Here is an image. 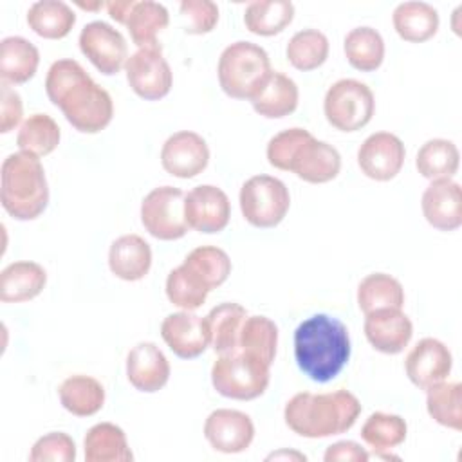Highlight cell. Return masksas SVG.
Segmentation results:
<instances>
[{
  "mask_svg": "<svg viewBox=\"0 0 462 462\" xmlns=\"http://www.w3.org/2000/svg\"><path fill=\"white\" fill-rule=\"evenodd\" d=\"M45 92L65 119L81 134L105 130L114 117L110 94L70 58L54 61L45 78Z\"/></svg>",
  "mask_w": 462,
  "mask_h": 462,
  "instance_id": "obj_1",
  "label": "cell"
},
{
  "mask_svg": "<svg viewBox=\"0 0 462 462\" xmlns=\"http://www.w3.org/2000/svg\"><path fill=\"white\" fill-rule=\"evenodd\" d=\"M348 328L337 318L314 314L294 330V359L314 383H328L339 375L350 359Z\"/></svg>",
  "mask_w": 462,
  "mask_h": 462,
  "instance_id": "obj_2",
  "label": "cell"
},
{
  "mask_svg": "<svg viewBox=\"0 0 462 462\" xmlns=\"http://www.w3.org/2000/svg\"><path fill=\"white\" fill-rule=\"evenodd\" d=\"M361 413L359 399L348 390L327 393L300 392L292 395L283 419L289 430L305 439H325L348 431Z\"/></svg>",
  "mask_w": 462,
  "mask_h": 462,
  "instance_id": "obj_3",
  "label": "cell"
},
{
  "mask_svg": "<svg viewBox=\"0 0 462 462\" xmlns=\"http://www.w3.org/2000/svg\"><path fill=\"white\" fill-rule=\"evenodd\" d=\"M2 208L16 220L38 218L49 204V184L38 155L9 153L0 168Z\"/></svg>",
  "mask_w": 462,
  "mask_h": 462,
  "instance_id": "obj_4",
  "label": "cell"
},
{
  "mask_svg": "<svg viewBox=\"0 0 462 462\" xmlns=\"http://www.w3.org/2000/svg\"><path fill=\"white\" fill-rule=\"evenodd\" d=\"M273 72L269 54L253 42H235L218 58V83L233 99H251Z\"/></svg>",
  "mask_w": 462,
  "mask_h": 462,
  "instance_id": "obj_5",
  "label": "cell"
},
{
  "mask_svg": "<svg viewBox=\"0 0 462 462\" xmlns=\"http://www.w3.org/2000/svg\"><path fill=\"white\" fill-rule=\"evenodd\" d=\"M271 366L242 352L218 356L211 366L213 388L235 401H253L269 386Z\"/></svg>",
  "mask_w": 462,
  "mask_h": 462,
  "instance_id": "obj_6",
  "label": "cell"
},
{
  "mask_svg": "<svg viewBox=\"0 0 462 462\" xmlns=\"http://www.w3.org/2000/svg\"><path fill=\"white\" fill-rule=\"evenodd\" d=\"M323 112L336 130L357 132L366 126L375 112L370 87L359 79L343 78L332 83L323 99Z\"/></svg>",
  "mask_w": 462,
  "mask_h": 462,
  "instance_id": "obj_7",
  "label": "cell"
},
{
  "mask_svg": "<svg viewBox=\"0 0 462 462\" xmlns=\"http://www.w3.org/2000/svg\"><path fill=\"white\" fill-rule=\"evenodd\" d=\"M240 209L254 227L278 226L291 206V195L283 180L273 175H253L240 188Z\"/></svg>",
  "mask_w": 462,
  "mask_h": 462,
  "instance_id": "obj_8",
  "label": "cell"
},
{
  "mask_svg": "<svg viewBox=\"0 0 462 462\" xmlns=\"http://www.w3.org/2000/svg\"><path fill=\"white\" fill-rule=\"evenodd\" d=\"M184 191L173 186L153 188L141 202V222L157 240H179L189 226L184 217Z\"/></svg>",
  "mask_w": 462,
  "mask_h": 462,
  "instance_id": "obj_9",
  "label": "cell"
},
{
  "mask_svg": "<svg viewBox=\"0 0 462 462\" xmlns=\"http://www.w3.org/2000/svg\"><path fill=\"white\" fill-rule=\"evenodd\" d=\"M125 72L130 88L146 101L166 97L173 85V74L161 45L137 49L128 56Z\"/></svg>",
  "mask_w": 462,
  "mask_h": 462,
  "instance_id": "obj_10",
  "label": "cell"
},
{
  "mask_svg": "<svg viewBox=\"0 0 462 462\" xmlns=\"http://www.w3.org/2000/svg\"><path fill=\"white\" fill-rule=\"evenodd\" d=\"M79 49L88 61L105 76L117 74L128 60L125 36L106 22H88L79 32Z\"/></svg>",
  "mask_w": 462,
  "mask_h": 462,
  "instance_id": "obj_11",
  "label": "cell"
},
{
  "mask_svg": "<svg viewBox=\"0 0 462 462\" xmlns=\"http://www.w3.org/2000/svg\"><path fill=\"white\" fill-rule=\"evenodd\" d=\"M184 217L189 229L218 233L229 224L231 202L218 186L200 184L184 195Z\"/></svg>",
  "mask_w": 462,
  "mask_h": 462,
  "instance_id": "obj_12",
  "label": "cell"
},
{
  "mask_svg": "<svg viewBox=\"0 0 462 462\" xmlns=\"http://www.w3.org/2000/svg\"><path fill=\"white\" fill-rule=\"evenodd\" d=\"M404 143L392 132H375L368 135L357 150L361 171L374 180L386 182L397 177L404 164Z\"/></svg>",
  "mask_w": 462,
  "mask_h": 462,
  "instance_id": "obj_13",
  "label": "cell"
},
{
  "mask_svg": "<svg viewBox=\"0 0 462 462\" xmlns=\"http://www.w3.org/2000/svg\"><path fill=\"white\" fill-rule=\"evenodd\" d=\"M209 162V148L202 135L191 130L171 134L161 148V164L166 173L179 179L197 177Z\"/></svg>",
  "mask_w": 462,
  "mask_h": 462,
  "instance_id": "obj_14",
  "label": "cell"
},
{
  "mask_svg": "<svg viewBox=\"0 0 462 462\" xmlns=\"http://www.w3.org/2000/svg\"><path fill=\"white\" fill-rule=\"evenodd\" d=\"M204 437L215 451L226 455L242 453L254 439V424L251 417L240 410L220 408L208 415Z\"/></svg>",
  "mask_w": 462,
  "mask_h": 462,
  "instance_id": "obj_15",
  "label": "cell"
},
{
  "mask_svg": "<svg viewBox=\"0 0 462 462\" xmlns=\"http://www.w3.org/2000/svg\"><path fill=\"white\" fill-rule=\"evenodd\" d=\"M408 379L420 390L442 383L448 379L453 368V356L449 348L435 339L422 337L406 356L404 361Z\"/></svg>",
  "mask_w": 462,
  "mask_h": 462,
  "instance_id": "obj_16",
  "label": "cell"
},
{
  "mask_svg": "<svg viewBox=\"0 0 462 462\" xmlns=\"http://www.w3.org/2000/svg\"><path fill=\"white\" fill-rule=\"evenodd\" d=\"M341 170V155L339 152L309 134L289 162V171L296 173L298 179L310 184H325L337 177Z\"/></svg>",
  "mask_w": 462,
  "mask_h": 462,
  "instance_id": "obj_17",
  "label": "cell"
},
{
  "mask_svg": "<svg viewBox=\"0 0 462 462\" xmlns=\"http://www.w3.org/2000/svg\"><path fill=\"white\" fill-rule=\"evenodd\" d=\"M161 336L170 350L180 359H195L209 345V330L206 318L191 310L168 314L161 323Z\"/></svg>",
  "mask_w": 462,
  "mask_h": 462,
  "instance_id": "obj_18",
  "label": "cell"
},
{
  "mask_svg": "<svg viewBox=\"0 0 462 462\" xmlns=\"http://www.w3.org/2000/svg\"><path fill=\"white\" fill-rule=\"evenodd\" d=\"M365 336L368 343L381 354H401L411 336L413 323L402 309H379L365 314Z\"/></svg>",
  "mask_w": 462,
  "mask_h": 462,
  "instance_id": "obj_19",
  "label": "cell"
},
{
  "mask_svg": "<svg viewBox=\"0 0 462 462\" xmlns=\"http://www.w3.org/2000/svg\"><path fill=\"white\" fill-rule=\"evenodd\" d=\"M426 222L439 231H455L462 224V191L453 179H435L420 200Z\"/></svg>",
  "mask_w": 462,
  "mask_h": 462,
  "instance_id": "obj_20",
  "label": "cell"
},
{
  "mask_svg": "<svg viewBox=\"0 0 462 462\" xmlns=\"http://www.w3.org/2000/svg\"><path fill=\"white\" fill-rule=\"evenodd\" d=\"M128 383L144 393L159 392L170 379V363L152 341H141L126 356Z\"/></svg>",
  "mask_w": 462,
  "mask_h": 462,
  "instance_id": "obj_21",
  "label": "cell"
},
{
  "mask_svg": "<svg viewBox=\"0 0 462 462\" xmlns=\"http://www.w3.org/2000/svg\"><path fill=\"white\" fill-rule=\"evenodd\" d=\"M108 267L125 282L143 280L152 267V247L139 235H123L110 244Z\"/></svg>",
  "mask_w": 462,
  "mask_h": 462,
  "instance_id": "obj_22",
  "label": "cell"
},
{
  "mask_svg": "<svg viewBox=\"0 0 462 462\" xmlns=\"http://www.w3.org/2000/svg\"><path fill=\"white\" fill-rule=\"evenodd\" d=\"M180 267L197 287L209 294L231 274V258L217 245H200L188 253Z\"/></svg>",
  "mask_w": 462,
  "mask_h": 462,
  "instance_id": "obj_23",
  "label": "cell"
},
{
  "mask_svg": "<svg viewBox=\"0 0 462 462\" xmlns=\"http://www.w3.org/2000/svg\"><path fill=\"white\" fill-rule=\"evenodd\" d=\"M249 101L256 114L267 119H280L298 108L300 90L294 79L273 70Z\"/></svg>",
  "mask_w": 462,
  "mask_h": 462,
  "instance_id": "obj_24",
  "label": "cell"
},
{
  "mask_svg": "<svg viewBox=\"0 0 462 462\" xmlns=\"http://www.w3.org/2000/svg\"><path fill=\"white\" fill-rule=\"evenodd\" d=\"M247 310L235 301H224L213 307L206 316L209 345L218 356L240 352V334Z\"/></svg>",
  "mask_w": 462,
  "mask_h": 462,
  "instance_id": "obj_25",
  "label": "cell"
},
{
  "mask_svg": "<svg viewBox=\"0 0 462 462\" xmlns=\"http://www.w3.org/2000/svg\"><path fill=\"white\" fill-rule=\"evenodd\" d=\"M47 283L45 269L29 260L13 262L0 273V300L4 303H20L36 298Z\"/></svg>",
  "mask_w": 462,
  "mask_h": 462,
  "instance_id": "obj_26",
  "label": "cell"
},
{
  "mask_svg": "<svg viewBox=\"0 0 462 462\" xmlns=\"http://www.w3.org/2000/svg\"><path fill=\"white\" fill-rule=\"evenodd\" d=\"M40 51L23 36L0 42V79L5 85L27 83L38 70Z\"/></svg>",
  "mask_w": 462,
  "mask_h": 462,
  "instance_id": "obj_27",
  "label": "cell"
},
{
  "mask_svg": "<svg viewBox=\"0 0 462 462\" xmlns=\"http://www.w3.org/2000/svg\"><path fill=\"white\" fill-rule=\"evenodd\" d=\"M87 462H132L126 433L114 422L94 424L83 440Z\"/></svg>",
  "mask_w": 462,
  "mask_h": 462,
  "instance_id": "obj_28",
  "label": "cell"
},
{
  "mask_svg": "<svg viewBox=\"0 0 462 462\" xmlns=\"http://www.w3.org/2000/svg\"><path fill=\"white\" fill-rule=\"evenodd\" d=\"M395 32L410 43H422L439 31V13L426 2H402L392 14Z\"/></svg>",
  "mask_w": 462,
  "mask_h": 462,
  "instance_id": "obj_29",
  "label": "cell"
},
{
  "mask_svg": "<svg viewBox=\"0 0 462 462\" xmlns=\"http://www.w3.org/2000/svg\"><path fill=\"white\" fill-rule=\"evenodd\" d=\"M61 406L76 417L96 415L105 404L103 384L90 375H70L58 388Z\"/></svg>",
  "mask_w": 462,
  "mask_h": 462,
  "instance_id": "obj_30",
  "label": "cell"
},
{
  "mask_svg": "<svg viewBox=\"0 0 462 462\" xmlns=\"http://www.w3.org/2000/svg\"><path fill=\"white\" fill-rule=\"evenodd\" d=\"M76 23V13L61 0H40L27 11V25L45 40L65 38Z\"/></svg>",
  "mask_w": 462,
  "mask_h": 462,
  "instance_id": "obj_31",
  "label": "cell"
},
{
  "mask_svg": "<svg viewBox=\"0 0 462 462\" xmlns=\"http://www.w3.org/2000/svg\"><path fill=\"white\" fill-rule=\"evenodd\" d=\"M406 435H408L406 420L401 415L384 413V411L372 413L361 428V439L374 449L375 457H383V458H397L388 451L402 444Z\"/></svg>",
  "mask_w": 462,
  "mask_h": 462,
  "instance_id": "obj_32",
  "label": "cell"
},
{
  "mask_svg": "<svg viewBox=\"0 0 462 462\" xmlns=\"http://www.w3.org/2000/svg\"><path fill=\"white\" fill-rule=\"evenodd\" d=\"M343 51L348 63L361 72L377 70L384 60V40L379 31L368 25L354 27L346 32Z\"/></svg>",
  "mask_w": 462,
  "mask_h": 462,
  "instance_id": "obj_33",
  "label": "cell"
},
{
  "mask_svg": "<svg viewBox=\"0 0 462 462\" xmlns=\"http://www.w3.org/2000/svg\"><path fill=\"white\" fill-rule=\"evenodd\" d=\"M357 305L365 314L379 309H402L404 289L392 274L372 273L357 285Z\"/></svg>",
  "mask_w": 462,
  "mask_h": 462,
  "instance_id": "obj_34",
  "label": "cell"
},
{
  "mask_svg": "<svg viewBox=\"0 0 462 462\" xmlns=\"http://www.w3.org/2000/svg\"><path fill=\"white\" fill-rule=\"evenodd\" d=\"M294 18V4L289 0H256L244 11L245 29L258 36L280 34Z\"/></svg>",
  "mask_w": 462,
  "mask_h": 462,
  "instance_id": "obj_35",
  "label": "cell"
},
{
  "mask_svg": "<svg viewBox=\"0 0 462 462\" xmlns=\"http://www.w3.org/2000/svg\"><path fill=\"white\" fill-rule=\"evenodd\" d=\"M278 327L267 316H247L240 334V352L271 366L276 357Z\"/></svg>",
  "mask_w": 462,
  "mask_h": 462,
  "instance_id": "obj_36",
  "label": "cell"
},
{
  "mask_svg": "<svg viewBox=\"0 0 462 462\" xmlns=\"http://www.w3.org/2000/svg\"><path fill=\"white\" fill-rule=\"evenodd\" d=\"M460 162L458 148L449 139H430L426 141L415 157L417 171L430 180L435 179H451Z\"/></svg>",
  "mask_w": 462,
  "mask_h": 462,
  "instance_id": "obj_37",
  "label": "cell"
},
{
  "mask_svg": "<svg viewBox=\"0 0 462 462\" xmlns=\"http://www.w3.org/2000/svg\"><path fill=\"white\" fill-rule=\"evenodd\" d=\"M170 23V14L168 9L152 0H143L135 2L128 20H126V29L130 32L132 42L143 49V47H155L157 43V34L166 29Z\"/></svg>",
  "mask_w": 462,
  "mask_h": 462,
  "instance_id": "obj_38",
  "label": "cell"
},
{
  "mask_svg": "<svg viewBox=\"0 0 462 462\" xmlns=\"http://www.w3.org/2000/svg\"><path fill=\"white\" fill-rule=\"evenodd\" d=\"M426 410L430 417L449 430H462V384L437 383L426 390Z\"/></svg>",
  "mask_w": 462,
  "mask_h": 462,
  "instance_id": "obj_39",
  "label": "cell"
},
{
  "mask_svg": "<svg viewBox=\"0 0 462 462\" xmlns=\"http://www.w3.org/2000/svg\"><path fill=\"white\" fill-rule=\"evenodd\" d=\"M60 137V126L49 114H32L20 125L16 144L20 152L43 157L58 148Z\"/></svg>",
  "mask_w": 462,
  "mask_h": 462,
  "instance_id": "obj_40",
  "label": "cell"
},
{
  "mask_svg": "<svg viewBox=\"0 0 462 462\" xmlns=\"http://www.w3.org/2000/svg\"><path fill=\"white\" fill-rule=\"evenodd\" d=\"M285 56L298 70H314L328 58V38L318 29H303L292 34L287 43Z\"/></svg>",
  "mask_w": 462,
  "mask_h": 462,
  "instance_id": "obj_41",
  "label": "cell"
},
{
  "mask_svg": "<svg viewBox=\"0 0 462 462\" xmlns=\"http://www.w3.org/2000/svg\"><path fill=\"white\" fill-rule=\"evenodd\" d=\"M31 462H74L76 444L70 435L63 431H51L40 437L29 453Z\"/></svg>",
  "mask_w": 462,
  "mask_h": 462,
  "instance_id": "obj_42",
  "label": "cell"
},
{
  "mask_svg": "<svg viewBox=\"0 0 462 462\" xmlns=\"http://www.w3.org/2000/svg\"><path fill=\"white\" fill-rule=\"evenodd\" d=\"M166 296L175 307L182 310H195L204 305L208 292L197 287L179 265L173 271H170L166 278Z\"/></svg>",
  "mask_w": 462,
  "mask_h": 462,
  "instance_id": "obj_43",
  "label": "cell"
},
{
  "mask_svg": "<svg viewBox=\"0 0 462 462\" xmlns=\"http://www.w3.org/2000/svg\"><path fill=\"white\" fill-rule=\"evenodd\" d=\"M310 132L300 126H292L287 130L278 132L276 135H273L267 143L265 148V155L271 166H274L276 170H283L289 171V162L292 159V153L296 152V148L300 146V143L309 135Z\"/></svg>",
  "mask_w": 462,
  "mask_h": 462,
  "instance_id": "obj_44",
  "label": "cell"
},
{
  "mask_svg": "<svg viewBox=\"0 0 462 462\" xmlns=\"http://www.w3.org/2000/svg\"><path fill=\"white\" fill-rule=\"evenodd\" d=\"M180 16L188 34H208L218 22V5L211 0H182Z\"/></svg>",
  "mask_w": 462,
  "mask_h": 462,
  "instance_id": "obj_45",
  "label": "cell"
},
{
  "mask_svg": "<svg viewBox=\"0 0 462 462\" xmlns=\"http://www.w3.org/2000/svg\"><path fill=\"white\" fill-rule=\"evenodd\" d=\"M23 116V105L20 94L9 85L2 83L0 88V132L7 134L16 128Z\"/></svg>",
  "mask_w": 462,
  "mask_h": 462,
  "instance_id": "obj_46",
  "label": "cell"
},
{
  "mask_svg": "<svg viewBox=\"0 0 462 462\" xmlns=\"http://www.w3.org/2000/svg\"><path fill=\"white\" fill-rule=\"evenodd\" d=\"M370 458V453L361 448V444L354 442V440H339V442H334L330 444L327 449H325V455H323V460L325 462H336V460H341V462H366Z\"/></svg>",
  "mask_w": 462,
  "mask_h": 462,
  "instance_id": "obj_47",
  "label": "cell"
},
{
  "mask_svg": "<svg viewBox=\"0 0 462 462\" xmlns=\"http://www.w3.org/2000/svg\"><path fill=\"white\" fill-rule=\"evenodd\" d=\"M134 5H135V0H112V2H105V7H106L110 18L116 20L117 23H123V25H126V20H128Z\"/></svg>",
  "mask_w": 462,
  "mask_h": 462,
  "instance_id": "obj_48",
  "label": "cell"
},
{
  "mask_svg": "<svg viewBox=\"0 0 462 462\" xmlns=\"http://www.w3.org/2000/svg\"><path fill=\"white\" fill-rule=\"evenodd\" d=\"M267 458H296V460H305L307 457L301 455V453H296V451H278V453L269 455Z\"/></svg>",
  "mask_w": 462,
  "mask_h": 462,
  "instance_id": "obj_49",
  "label": "cell"
},
{
  "mask_svg": "<svg viewBox=\"0 0 462 462\" xmlns=\"http://www.w3.org/2000/svg\"><path fill=\"white\" fill-rule=\"evenodd\" d=\"M78 7L87 9V11H97L101 7H105V2H94V4H85V2H76Z\"/></svg>",
  "mask_w": 462,
  "mask_h": 462,
  "instance_id": "obj_50",
  "label": "cell"
}]
</instances>
